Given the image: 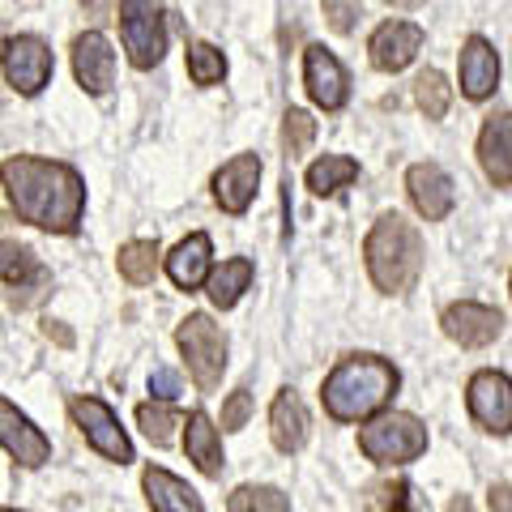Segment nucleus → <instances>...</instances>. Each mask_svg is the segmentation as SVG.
<instances>
[{"label":"nucleus","instance_id":"nucleus-32","mask_svg":"<svg viewBox=\"0 0 512 512\" xmlns=\"http://www.w3.org/2000/svg\"><path fill=\"white\" fill-rule=\"evenodd\" d=\"M325 18L338 35H350L355 22L363 18V0H325Z\"/></svg>","mask_w":512,"mask_h":512},{"label":"nucleus","instance_id":"nucleus-26","mask_svg":"<svg viewBox=\"0 0 512 512\" xmlns=\"http://www.w3.org/2000/svg\"><path fill=\"white\" fill-rule=\"evenodd\" d=\"M158 239H128V244L120 248V256H116V265H120V278L124 282H133V286H146V282H154V274H158Z\"/></svg>","mask_w":512,"mask_h":512},{"label":"nucleus","instance_id":"nucleus-30","mask_svg":"<svg viewBox=\"0 0 512 512\" xmlns=\"http://www.w3.org/2000/svg\"><path fill=\"white\" fill-rule=\"evenodd\" d=\"M188 77L197 86H218L227 77V56L214 43H192L188 47Z\"/></svg>","mask_w":512,"mask_h":512},{"label":"nucleus","instance_id":"nucleus-25","mask_svg":"<svg viewBox=\"0 0 512 512\" xmlns=\"http://www.w3.org/2000/svg\"><path fill=\"white\" fill-rule=\"evenodd\" d=\"M355 180H359V163L346 158V154H325L308 167V188L316 192V197H338V192L346 184H355Z\"/></svg>","mask_w":512,"mask_h":512},{"label":"nucleus","instance_id":"nucleus-35","mask_svg":"<svg viewBox=\"0 0 512 512\" xmlns=\"http://www.w3.org/2000/svg\"><path fill=\"white\" fill-rule=\"evenodd\" d=\"M150 393H154V402H175V397L184 393L180 372H171V367H154L150 372Z\"/></svg>","mask_w":512,"mask_h":512},{"label":"nucleus","instance_id":"nucleus-39","mask_svg":"<svg viewBox=\"0 0 512 512\" xmlns=\"http://www.w3.org/2000/svg\"><path fill=\"white\" fill-rule=\"evenodd\" d=\"M389 5H393V9H419L423 0H389Z\"/></svg>","mask_w":512,"mask_h":512},{"label":"nucleus","instance_id":"nucleus-36","mask_svg":"<svg viewBox=\"0 0 512 512\" xmlns=\"http://www.w3.org/2000/svg\"><path fill=\"white\" fill-rule=\"evenodd\" d=\"M43 333H47V338H56L60 346H73V338L60 329V320H43Z\"/></svg>","mask_w":512,"mask_h":512},{"label":"nucleus","instance_id":"nucleus-20","mask_svg":"<svg viewBox=\"0 0 512 512\" xmlns=\"http://www.w3.org/2000/svg\"><path fill=\"white\" fill-rule=\"evenodd\" d=\"M210 269H214V244H210V235L205 231L180 239L175 252L167 256V278L180 286V291H197Z\"/></svg>","mask_w":512,"mask_h":512},{"label":"nucleus","instance_id":"nucleus-23","mask_svg":"<svg viewBox=\"0 0 512 512\" xmlns=\"http://www.w3.org/2000/svg\"><path fill=\"white\" fill-rule=\"evenodd\" d=\"M184 427H188V436H184L188 461H192V466H197L205 478H218L222 466H227V457H222V436H218L214 419H210L205 410H192Z\"/></svg>","mask_w":512,"mask_h":512},{"label":"nucleus","instance_id":"nucleus-18","mask_svg":"<svg viewBox=\"0 0 512 512\" xmlns=\"http://www.w3.org/2000/svg\"><path fill=\"white\" fill-rule=\"evenodd\" d=\"M495 86H500V56H495V47L474 35L466 39V47H461V94L466 99H491Z\"/></svg>","mask_w":512,"mask_h":512},{"label":"nucleus","instance_id":"nucleus-38","mask_svg":"<svg viewBox=\"0 0 512 512\" xmlns=\"http://www.w3.org/2000/svg\"><path fill=\"white\" fill-rule=\"evenodd\" d=\"M448 512H474V508H470L466 495H453V504H448Z\"/></svg>","mask_w":512,"mask_h":512},{"label":"nucleus","instance_id":"nucleus-1","mask_svg":"<svg viewBox=\"0 0 512 512\" xmlns=\"http://www.w3.org/2000/svg\"><path fill=\"white\" fill-rule=\"evenodd\" d=\"M0 188L22 222L52 235H73L86 214V184L69 163L13 154L0 163Z\"/></svg>","mask_w":512,"mask_h":512},{"label":"nucleus","instance_id":"nucleus-22","mask_svg":"<svg viewBox=\"0 0 512 512\" xmlns=\"http://www.w3.org/2000/svg\"><path fill=\"white\" fill-rule=\"evenodd\" d=\"M0 278L13 286V295L30 291V295H26V303H30L35 295H43L47 269L39 265V256L30 252L26 244H18V239H0Z\"/></svg>","mask_w":512,"mask_h":512},{"label":"nucleus","instance_id":"nucleus-6","mask_svg":"<svg viewBox=\"0 0 512 512\" xmlns=\"http://www.w3.org/2000/svg\"><path fill=\"white\" fill-rule=\"evenodd\" d=\"M120 39L137 69H154L167 52L163 0H120Z\"/></svg>","mask_w":512,"mask_h":512},{"label":"nucleus","instance_id":"nucleus-8","mask_svg":"<svg viewBox=\"0 0 512 512\" xmlns=\"http://www.w3.org/2000/svg\"><path fill=\"white\" fill-rule=\"evenodd\" d=\"M466 406H470V419L491 431V436H508L512 431V380L504 372H474L466 384Z\"/></svg>","mask_w":512,"mask_h":512},{"label":"nucleus","instance_id":"nucleus-29","mask_svg":"<svg viewBox=\"0 0 512 512\" xmlns=\"http://www.w3.org/2000/svg\"><path fill=\"white\" fill-rule=\"evenodd\" d=\"M414 99H419L423 116L427 120H444L448 103H453V90H448V77L440 69H423L419 77H414Z\"/></svg>","mask_w":512,"mask_h":512},{"label":"nucleus","instance_id":"nucleus-14","mask_svg":"<svg viewBox=\"0 0 512 512\" xmlns=\"http://www.w3.org/2000/svg\"><path fill=\"white\" fill-rule=\"evenodd\" d=\"M73 73H77V82H82L86 94H107L111 86H116V52H111L107 35H99V30L77 35V43H73Z\"/></svg>","mask_w":512,"mask_h":512},{"label":"nucleus","instance_id":"nucleus-40","mask_svg":"<svg viewBox=\"0 0 512 512\" xmlns=\"http://www.w3.org/2000/svg\"><path fill=\"white\" fill-rule=\"evenodd\" d=\"M5 43H9V35H5V26H0V56H5Z\"/></svg>","mask_w":512,"mask_h":512},{"label":"nucleus","instance_id":"nucleus-42","mask_svg":"<svg viewBox=\"0 0 512 512\" xmlns=\"http://www.w3.org/2000/svg\"><path fill=\"white\" fill-rule=\"evenodd\" d=\"M90 5H99V0H90Z\"/></svg>","mask_w":512,"mask_h":512},{"label":"nucleus","instance_id":"nucleus-11","mask_svg":"<svg viewBox=\"0 0 512 512\" xmlns=\"http://www.w3.org/2000/svg\"><path fill=\"white\" fill-rule=\"evenodd\" d=\"M0 448L26 470H39V466L52 461V440H47L43 431L9 402V397H0Z\"/></svg>","mask_w":512,"mask_h":512},{"label":"nucleus","instance_id":"nucleus-13","mask_svg":"<svg viewBox=\"0 0 512 512\" xmlns=\"http://www.w3.org/2000/svg\"><path fill=\"white\" fill-rule=\"evenodd\" d=\"M406 192H410V205L427 222H444L457 205V184L448 180V171L436 163H414L406 171Z\"/></svg>","mask_w":512,"mask_h":512},{"label":"nucleus","instance_id":"nucleus-17","mask_svg":"<svg viewBox=\"0 0 512 512\" xmlns=\"http://www.w3.org/2000/svg\"><path fill=\"white\" fill-rule=\"evenodd\" d=\"M312 431V414L303 406V397L295 389H278L274 406H269V440H274L278 453H299L308 444Z\"/></svg>","mask_w":512,"mask_h":512},{"label":"nucleus","instance_id":"nucleus-28","mask_svg":"<svg viewBox=\"0 0 512 512\" xmlns=\"http://www.w3.org/2000/svg\"><path fill=\"white\" fill-rule=\"evenodd\" d=\"M227 512H291V495H282L278 487H256L244 483L231 491Z\"/></svg>","mask_w":512,"mask_h":512},{"label":"nucleus","instance_id":"nucleus-24","mask_svg":"<svg viewBox=\"0 0 512 512\" xmlns=\"http://www.w3.org/2000/svg\"><path fill=\"white\" fill-rule=\"evenodd\" d=\"M252 278H256V265L248 261V256H231V261H222V265H214L210 274H205V295H210V303L214 308H235L239 299H244V291L252 286Z\"/></svg>","mask_w":512,"mask_h":512},{"label":"nucleus","instance_id":"nucleus-37","mask_svg":"<svg viewBox=\"0 0 512 512\" xmlns=\"http://www.w3.org/2000/svg\"><path fill=\"white\" fill-rule=\"evenodd\" d=\"M491 512H508V483L491 487Z\"/></svg>","mask_w":512,"mask_h":512},{"label":"nucleus","instance_id":"nucleus-31","mask_svg":"<svg viewBox=\"0 0 512 512\" xmlns=\"http://www.w3.org/2000/svg\"><path fill=\"white\" fill-rule=\"evenodd\" d=\"M312 141H316V120L308 116V111L291 107V111L282 116V146H286V154H291V158L308 154Z\"/></svg>","mask_w":512,"mask_h":512},{"label":"nucleus","instance_id":"nucleus-10","mask_svg":"<svg viewBox=\"0 0 512 512\" xmlns=\"http://www.w3.org/2000/svg\"><path fill=\"white\" fill-rule=\"evenodd\" d=\"M5 77L18 94H39L47 82H52V47H47L39 35H18L5 43Z\"/></svg>","mask_w":512,"mask_h":512},{"label":"nucleus","instance_id":"nucleus-3","mask_svg":"<svg viewBox=\"0 0 512 512\" xmlns=\"http://www.w3.org/2000/svg\"><path fill=\"white\" fill-rule=\"evenodd\" d=\"M423 235L402 214H380L363 239V261L380 295H410L423 274Z\"/></svg>","mask_w":512,"mask_h":512},{"label":"nucleus","instance_id":"nucleus-5","mask_svg":"<svg viewBox=\"0 0 512 512\" xmlns=\"http://www.w3.org/2000/svg\"><path fill=\"white\" fill-rule=\"evenodd\" d=\"M175 346H180V355L188 359V372L197 380V389L214 393L222 384V372H227V333L205 312H192L188 320H180V329H175Z\"/></svg>","mask_w":512,"mask_h":512},{"label":"nucleus","instance_id":"nucleus-34","mask_svg":"<svg viewBox=\"0 0 512 512\" xmlns=\"http://www.w3.org/2000/svg\"><path fill=\"white\" fill-rule=\"evenodd\" d=\"M248 414H252V393L248 389H235L227 397V406H222V431H239L248 423Z\"/></svg>","mask_w":512,"mask_h":512},{"label":"nucleus","instance_id":"nucleus-12","mask_svg":"<svg viewBox=\"0 0 512 512\" xmlns=\"http://www.w3.org/2000/svg\"><path fill=\"white\" fill-rule=\"evenodd\" d=\"M303 86H308L312 103L325 107V111H342L350 99V82H346L342 60L333 52H325L320 43H312L308 52H303Z\"/></svg>","mask_w":512,"mask_h":512},{"label":"nucleus","instance_id":"nucleus-16","mask_svg":"<svg viewBox=\"0 0 512 512\" xmlns=\"http://www.w3.org/2000/svg\"><path fill=\"white\" fill-rule=\"evenodd\" d=\"M256 184H261V158L235 154L231 163H222V171L214 175V201L227 214H244L256 197Z\"/></svg>","mask_w":512,"mask_h":512},{"label":"nucleus","instance_id":"nucleus-4","mask_svg":"<svg viewBox=\"0 0 512 512\" xmlns=\"http://www.w3.org/2000/svg\"><path fill=\"white\" fill-rule=\"evenodd\" d=\"M359 453L376 466H410L427 453V427L406 410H376L359 427Z\"/></svg>","mask_w":512,"mask_h":512},{"label":"nucleus","instance_id":"nucleus-33","mask_svg":"<svg viewBox=\"0 0 512 512\" xmlns=\"http://www.w3.org/2000/svg\"><path fill=\"white\" fill-rule=\"evenodd\" d=\"M376 495H380L384 512H414V487L406 483V478H393V483L376 487Z\"/></svg>","mask_w":512,"mask_h":512},{"label":"nucleus","instance_id":"nucleus-9","mask_svg":"<svg viewBox=\"0 0 512 512\" xmlns=\"http://www.w3.org/2000/svg\"><path fill=\"white\" fill-rule=\"evenodd\" d=\"M440 329L457 346L483 350V346H491L504 333V312L500 308H487V303H474V299H461V303H448V308H444Z\"/></svg>","mask_w":512,"mask_h":512},{"label":"nucleus","instance_id":"nucleus-15","mask_svg":"<svg viewBox=\"0 0 512 512\" xmlns=\"http://www.w3.org/2000/svg\"><path fill=\"white\" fill-rule=\"evenodd\" d=\"M367 52H372V64L380 73H402L406 64L423 52V30L414 22H384V26H376Z\"/></svg>","mask_w":512,"mask_h":512},{"label":"nucleus","instance_id":"nucleus-2","mask_svg":"<svg viewBox=\"0 0 512 512\" xmlns=\"http://www.w3.org/2000/svg\"><path fill=\"white\" fill-rule=\"evenodd\" d=\"M397 384H402V376L389 359L346 355L320 384V402H325V414L333 423H363L393 402Z\"/></svg>","mask_w":512,"mask_h":512},{"label":"nucleus","instance_id":"nucleus-41","mask_svg":"<svg viewBox=\"0 0 512 512\" xmlns=\"http://www.w3.org/2000/svg\"><path fill=\"white\" fill-rule=\"evenodd\" d=\"M0 512H18V508H0Z\"/></svg>","mask_w":512,"mask_h":512},{"label":"nucleus","instance_id":"nucleus-21","mask_svg":"<svg viewBox=\"0 0 512 512\" xmlns=\"http://www.w3.org/2000/svg\"><path fill=\"white\" fill-rule=\"evenodd\" d=\"M141 487H146V500H150L154 512H205L201 495L192 491L184 478H175L163 466H146V474H141Z\"/></svg>","mask_w":512,"mask_h":512},{"label":"nucleus","instance_id":"nucleus-7","mask_svg":"<svg viewBox=\"0 0 512 512\" xmlns=\"http://www.w3.org/2000/svg\"><path fill=\"white\" fill-rule=\"evenodd\" d=\"M69 414H73L77 431H82L86 444H90L99 457L116 461V466H128V461H133V444H128L124 427H120V419H116V410H111L107 402H99V397H73Z\"/></svg>","mask_w":512,"mask_h":512},{"label":"nucleus","instance_id":"nucleus-27","mask_svg":"<svg viewBox=\"0 0 512 512\" xmlns=\"http://www.w3.org/2000/svg\"><path fill=\"white\" fill-rule=\"evenodd\" d=\"M137 427L150 444L167 448V444H175V427H184V419H180V410H171L167 402H141L137 406Z\"/></svg>","mask_w":512,"mask_h":512},{"label":"nucleus","instance_id":"nucleus-19","mask_svg":"<svg viewBox=\"0 0 512 512\" xmlns=\"http://www.w3.org/2000/svg\"><path fill=\"white\" fill-rule=\"evenodd\" d=\"M478 163H483L487 180L495 188H508L512 184V124H508V111L491 116L478 133Z\"/></svg>","mask_w":512,"mask_h":512}]
</instances>
